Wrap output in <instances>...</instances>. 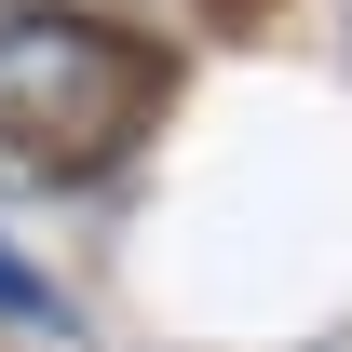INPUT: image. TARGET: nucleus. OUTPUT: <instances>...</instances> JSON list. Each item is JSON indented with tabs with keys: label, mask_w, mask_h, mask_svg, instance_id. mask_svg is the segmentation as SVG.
I'll return each mask as SVG.
<instances>
[{
	"label": "nucleus",
	"mask_w": 352,
	"mask_h": 352,
	"mask_svg": "<svg viewBox=\"0 0 352 352\" xmlns=\"http://www.w3.org/2000/svg\"><path fill=\"white\" fill-rule=\"evenodd\" d=\"M163 95H176L163 41H135L109 14H54V0L0 14V149L28 176H109L163 122Z\"/></svg>",
	"instance_id": "obj_1"
},
{
	"label": "nucleus",
	"mask_w": 352,
	"mask_h": 352,
	"mask_svg": "<svg viewBox=\"0 0 352 352\" xmlns=\"http://www.w3.org/2000/svg\"><path fill=\"white\" fill-rule=\"evenodd\" d=\"M0 311H14V325H41V311H54L41 285H28V271H14V244H0Z\"/></svg>",
	"instance_id": "obj_2"
}]
</instances>
